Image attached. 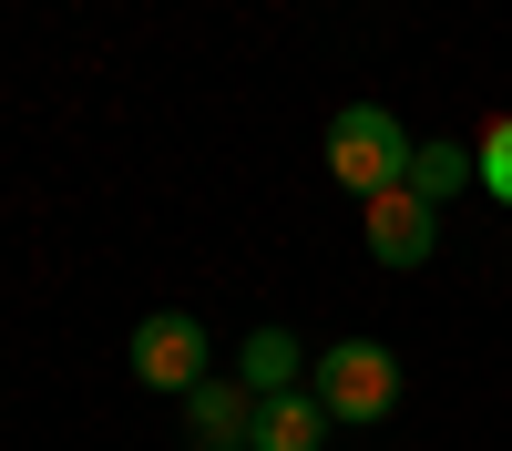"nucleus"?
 <instances>
[{
    "instance_id": "nucleus-1",
    "label": "nucleus",
    "mask_w": 512,
    "mask_h": 451,
    "mask_svg": "<svg viewBox=\"0 0 512 451\" xmlns=\"http://www.w3.org/2000/svg\"><path fill=\"white\" fill-rule=\"evenodd\" d=\"M328 175L349 185V195L410 185V134H400V113H379V103H349V113L328 123Z\"/></svg>"
},
{
    "instance_id": "nucleus-2",
    "label": "nucleus",
    "mask_w": 512,
    "mask_h": 451,
    "mask_svg": "<svg viewBox=\"0 0 512 451\" xmlns=\"http://www.w3.org/2000/svg\"><path fill=\"white\" fill-rule=\"evenodd\" d=\"M318 400H328V421H390L400 359L379 349V339H338V349L318 359Z\"/></svg>"
},
{
    "instance_id": "nucleus-3",
    "label": "nucleus",
    "mask_w": 512,
    "mask_h": 451,
    "mask_svg": "<svg viewBox=\"0 0 512 451\" xmlns=\"http://www.w3.org/2000/svg\"><path fill=\"white\" fill-rule=\"evenodd\" d=\"M359 236H369V257H379V267H400V277H420V267L441 257L431 195H410V185H379V195H359Z\"/></svg>"
},
{
    "instance_id": "nucleus-4",
    "label": "nucleus",
    "mask_w": 512,
    "mask_h": 451,
    "mask_svg": "<svg viewBox=\"0 0 512 451\" xmlns=\"http://www.w3.org/2000/svg\"><path fill=\"white\" fill-rule=\"evenodd\" d=\"M134 380H144V390H195V380H205V328H195L185 308H154V318L134 328Z\"/></svg>"
},
{
    "instance_id": "nucleus-5",
    "label": "nucleus",
    "mask_w": 512,
    "mask_h": 451,
    "mask_svg": "<svg viewBox=\"0 0 512 451\" xmlns=\"http://www.w3.org/2000/svg\"><path fill=\"white\" fill-rule=\"evenodd\" d=\"M256 421H267V400H256L246 380H195V390H185L195 451H256Z\"/></svg>"
},
{
    "instance_id": "nucleus-6",
    "label": "nucleus",
    "mask_w": 512,
    "mask_h": 451,
    "mask_svg": "<svg viewBox=\"0 0 512 451\" xmlns=\"http://www.w3.org/2000/svg\"><path fill=\"white\" fill-rule=\"evenodd\" d=\"M297 369H308V349H297L287 328H256L246 359H236V380H246L256 400H287V390H297Z\"/></svg>"
},
{
    "instance_id": "nucleus-7",
    "label": "nucleus",
    "mask_w": 512,
    "mask_h": 451,
    "mask_svg": "<svg viewBox=\"0 0 512 451\" xmlns=\"http://www.w3.org/2000/svg\"><path fill=\"white\" fill-rule=\"evenodd\" d=\"M318 441H328V400H318V390L267 400V421H256V451H318Z\"/></svg>"
},
{
    "instance_id": "nucleus-8",
    "label": "nucleus",
    "mask_w": 512,
    "mask_h": 451,
    "mask_svg": "<svg viewBox=\"0 0 512 451\" xmlns=\"http://www.w3.org/2000/svg\"><path fill=\"white\" fill-rule=\"evenodd\" d=\"M472 175H482L472 144H451V134H441V144H410V195H431V205H441L451 185H472Z\"/></svg>"
},
{
    "instance_id": "nucleus-9",
    "label": "nucleus",
    "mask_w": 512,
    "mask_h": 451,
    "mask_svg": "<svg viewBox=\"0 0 512 451\" xmlns=\"http://www.w3.org/2000/svg\"><path fill=\"white\" fill-rule=\"evenodd\" d=\"M472 164H482V195L512 205V113H492L482 134H472Z\"/></svg>"
}]
</instances>
